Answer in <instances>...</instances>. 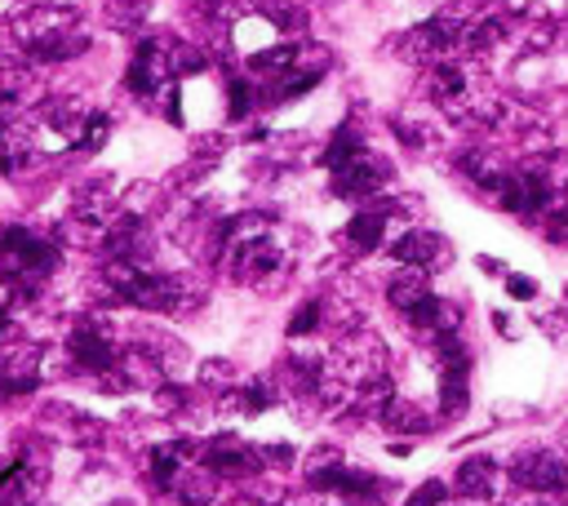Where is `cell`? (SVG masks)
I'll return each mask as SVG.
<instances>
[{"instance_id": "1", "label": "cell", "mask_w": 568, "mask_h": 506, "mask_svg": "<svg viewBox=\"0 0 568 506\" xmlns=\"http://www.w3.org/2000/svg\"><path fill=\"white\" fill-rule=\"evenodd\" d=\"M506 484L528 493H564L568 488V458L559 449H524L506 462Z\"/></svg>"}, {"instance_id": "2", "label": "cell", "mask_w": 568, "mask_h": 506, "mask_svg": "<svg viewBox=\"0 0 568 506\" xmlns=\"http://www.w3.org/2000/svg\"><path fill=\"white\" fill-rule=\"evenodd\" d=\"M333 173V191L343 195V200H365V205H374V195L391 182V165L378 156V151H356L347 165H337L328 169Z\"/></svg>"}, {"instance_id": "3", "label": "cell", "mask_w": 568, "mask_h": 506, "mask_svg": "<svg viewBox=\"0 0 568 506\" xmlns=\"http://www.w3.org/2000/svg\"><path fill=\"white\" fill-rule=\"evenodd\" d=\"M200 462H204L218 480H258V475H263L258 445H245L241 436H213V440H204Z\"/></svg>"}, {"instance_id": "4", "label": "cell", "mask_w": 568, "mask_h": 506, "mask_svg": "<svg viewBox=\"0 0 568 506\" xmlns=\"http://www.w3.org/2000/svg\"><path fill=\"white\" fill-rule=\"evenodd\" d=\"M502 480H506V471L489 453H476L453 471V493H458L463 502H493L502 493Z\"/></svg>"}, {"instance_id": "5", "label": "cell", "mask_w": 568, "mask_h": 506, "mask_svg": "<svg viewBox=\"0 0 568 506\" xmlns=\"http://www.w3.org/2000/svg\"><path fill=\"white\" fill-rule=\"evenodd\" d=\"M271 404H280V391H276L271 378H249V382L232 386L226 395H218V409L222 414H241V418H258V414L271 409Z\"/></svg>"}, {"instance_id": "6", "label": "cell", "mask_w": 568, "mask_h": 506, "mask_svg": "<svg viewBox=\"0 0 568 506\" xmlns=\"http://www.w3.org/2000/svg\"><path fill=\"white\" fill-rule=\"evenodd\" d=\"M387 218H391V200H374V205H365L360 214H352V223H347V245L352 249H360V254H369V249H378L382 240H387Z\"/></svg>"}, {"instance_id": "7", "label": "cell", "mask_w": 568, "mask_h": 506, "mask_svg": "<svg viewBox=\"0 0 568 506\" xmlns=\"http://www.w3.org/2000/svg\"><path fill=\"white\" fill-rule=\"evenodd\" d=\"M89 32H58V36H45V41H36V45H27L23 49V58L27 63H41V67H63V63H71V58H80V54H89Z\"/></svg>"}, {"instance_id": "8", "label": "cell", "mask_w": 568, "mask_h": 506, "mask_svg": "<svg viewBox=\"0 0 568 506\" xmlns=\"http://www.w3.org/2000/svg\"><path fill=\"white\" fill-rule=\"evenodd\" d=\"M448 249H444V240L435 236V232H422V227H409V232H400V240L391 245V258H396V267H431V262H439Z\"/></svg>"}, {"instance_id": "9", "label": "cell", "mask_w": 568, "mask_h": 506, "mask_svg": "<svg viewBox=\"0 0 568 506\" xmlns=\"http://www.w3.org/2000/svg\"><path fill=\"white\" fill-rule=\"evenodd\" d=\"M467 409H471V360L439 364V414L463 418Z\"/></svg>"}, {"instance_id": "10", "label": "cell", "mask_w": 568, "mask_h": 506, "mask_svg": "<svg viewBox=\"0 0 568 506\" xmlns=\"http://www.w3.org/2000/svg\"><path fill=\"white\" fill-rule=\"evenodd\" d=\"M218 484H222V480H218L204 462H187L182 475H178V484L169 488V497H174L178 506H213Z\"/></svg>"}, {"instance_id": "11", "label": "cell", "mask_w": 568, "mask_h": 506, "mask_svg": "<svg viewBox=\"0 0 568 506\" xmlns=\"http://www.w3.org/2000/svg\"><path fill=\"white\" fill-rule=\"evenodd\" d=\"M431 297V280H426V271L422 267H396L391 276H387V302L404 316V312H413L417 302H426Z\"/></svg>"}, {"instance_id": "12", "label": "cell", "mask_w": 568, "mask_h": 506, "mask_svg": "<svg viewBox=\"0 0 568 506\" xmlns=\"http://www.w3.org/2000/svg\"><path fill=\"white\" fill-rule=\"evenodd\" d=\"M378 423L387 427V431H396V436H426L431 427H435V418L422 409V404L417 400H404V395H396L391 404H387V409L378 414Z\"/></svg>"}, {"instance_id": "13", "label": "cell", "mask_w": 568, "mask_h": 506, "mask_svg": "<svg viewBox=\"0 0 568 506\" xmlns=\"http://www.w3.org/2000/svg\"><path fill=\"white\" fill-rule=\"evenodd\" d=\"M160 200H165L160 182L138 178V182H130V187L116 195V210H121V214H130V218H143V223H147V218L160 210Z\"/></svg>"}, {"instance_id": "14", "label": "cell", "mask_w": 568, "mask_h": 506, "mask_svg": "<svg viewBox=\"0 0 568 506\" xmlns=\"http://www.w3.org/2000/svg\"><path fill=\"white\" fill-rule=\"evenodd\" d=\"M258 14L276 27V32H285V36H302L307 32V10H302V0H258Z\"/></svg>"}, {"instance_id": "15", "label": "cell", "mask_w": 568, "mask_h": 506, "mask_svg": "<svg viewBox=\"0 0 568 506\" xmlns=\"http://www.w3.org/2000/svg\"><path fill=\"white\" fill-rule=\"evenodd\" d=\"M258 108H263V89L249 76H232V85H226V116L249 121Z\"/></svg>"}, {"instance_id": "16", "label": "cell", "mask_w": 568, "mask_h": 506, "mask_svg": "<svg viewBox=\"0 0 568 506\" xmlns=\"http://www.w3.org/2000/svg\"><path fill=\"white\" fill-rule=\"evenodd\" d=\"M209 49L204 45H191V41H178V45H169V71H174V80H187V76H200V71H209Z\"/></svg>"}, {"instance_id": "17", "label": "cell", "mask_w": 568, "mask_h": 506, "mask_svg": "<svg viewBox=\"0 0 568 506\" xmlns=\"http://www.w3.org/2000/svg\"><path fill=\"white\" fill-rule=\"evenodd\" d=\"M107 138H111V116L107 112H85V125H80V138H76V156H93V151H102L107 147Z\"/></svg>"}, {"instance_id": "18", "label": "cell", "mask_w": 568, "mask_h": 506, "mask_svg": "<svg viewBox=\"0 0 568 506\" xmlns=\"http://www.w3.org/2000/svg\"><path fill=\"white\" fill-rule=\"evenodd\" d=\"M320 329H324V297H307L302 307H293L285 334L298 342V338H311V334H320Z\"/></svg>"}, {"instance_id": "19", "label": "cell", "mask_w": 568, "mask_h": 506, "mask_svg": "<svg viewBox=\"0 0 568 506\" xmlns=\"http://www.w3.org/2000/svg\"><path fill=\"white\" fill-rule=\"evenodd\" d=\"M196 382L204 386V391H213V395H226L236 386V364L232 360H200V369H196Z\"/></svg>"}, {"instance_id": "20", "label": "cell", "mask_w": 568, "mask_h": 506, "mask_svg": "<svg viewBox=\"0 0 568 506\" xmlns=\"http://www.w3.org/2000/svg\"><path fill=\"white\" fill-rule=\"evenodd\" d=\"M152 10V0H107V23L111 27H138Z\"/></svg>"}, {"instance_id": "21", "label": "cell", "mask_w": 568, "mask_h": 506, "mask_svg": "<svg viewBox=\"0 0 568 506\" xmlns=\"http://www.w3.org/2000/svg\"><path fill=\"white\" fill-rule=\"evenodd\" d=\"M448 493H453V488H448L444 480H422V484L404 497V506H444V502H448Z\"/></svg>"}, {"instance_id": "22", "label": "cell", "mask_w": 568, "mask_h": 506, "mask_svg": "<svg viewBox=\"0 0 568 506\" xmlns=\"http://www.w3.org/2000/svg\"><path fill=\"white\" fill-rule=\"evenodd\" d=\"M258 458H263V471H289L298 462V453L285 445V440H271V445H258Z\"/></svg>"}, {"instance_id": "23", "label": "cell", "mask_w": 568, "mask_h": 506, "mask_svg": "<svg viewBox=\"0 0 568 506\" xmlns=\"http://www.w3.org/2000/svg\"><path fill=\"white\" fill-rule=\"evenodd\" d=\"M542 227H546V240L550 245H568V205H550Z\"/></svg>"}, {"instance_id": "24", "label": "cell", "mask_w": 568, "mask_h": 506, "mask_svg": "<svg viewBox=\"0 0 568 506\" xmlns=\"http://www.w3.org/2000/svg\"><path fill=\"white\" fill-rule=\"evenodd\" d=\"M502 506H559V493H528V488H515Z\"/></svg>"}, {"instance_id": "25", "label": "cell", "mask_w": 568, "mask_h": 506, "mask_svg": "<svg viewBox=\"0 0 568 506\" xmlns=\"http://www.w3.org/2000/svg\"><path fill=\"white\" fill-rule=\"evenodd\" d=\"M506 293H511L515 302H533V297H537V280H533V276H515V271H511V276H506Z\"/></svg>"}, {"instance_id": "26", "label": "cell", "mask_w": 568, "mask_h": 506, "mask_svg": "<svg viewBox=\"0 0 568 506\" xmlns=\"http://www.w3.org/2000/svg\"><path fill=\"white\" fill-rule=\"evenodd\" d=\"M191 151H196V156H204V160H218V156L226 151V138H222V134H200Z\"/></svg>"}, {"instance_id": "27", "label": "cell", "mask_w": 568, "mask_h": 506, "mask_svg": "<svg viewBox=\"0 0 568 506\" xmlns=\"http://www.w3.org/2000/svg\"><path fill=\"white\" fill-rule=\"evenodd\" d=\"M19 14H23V10H19V0H0V19H10V23H14Z\"/></svg>"}, {"instance_id": "28", "label": "cell", "mask_w": 568, "mask_h": 506, "mask_svg": "<svg viewBox=\"0 0 568 506\" xmlns=\"http://www.w3.org/2000/svg\"><path fill=\"white\" fill-rule=\"evenodd\" d=\"M559 453H564V458H568V423H564V427H559Z\"/></svg>"}]
</instances>
